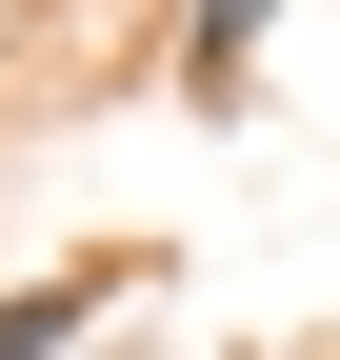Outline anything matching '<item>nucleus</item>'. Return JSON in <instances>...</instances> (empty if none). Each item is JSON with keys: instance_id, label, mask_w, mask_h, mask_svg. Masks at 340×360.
Returning a JSON list of instances; mask_svg holds the SVG:
<instances>
[{"instance_id": "nucleus-1", "label": "nucleus", "mask_w": 340, "mask_h": 360, "mask_svg": "<svg viewBox=\"0 0 340 360\" xmlns=\"http://www.w3.org/2000/svg\"><path fill=\"white\" fill-rule=\"evenodd\" d=\"M80 340V281H20V300H0V360H60Z\"/></svg>"}, {"instance_id": "nucleus-2", "label": "nucleus", "mask_w": 340, "mask_h": 360, "mask_svg": "<svg viewBox=\"0 0 340 360\" xmlns=\"http://www.w3.org/2000/svg\"><path fill=\"white\" fill-rule=\"evenodd\" d=\"M240 40H261V0H200V60H240Z\"/></svg>"}]
</instances>
